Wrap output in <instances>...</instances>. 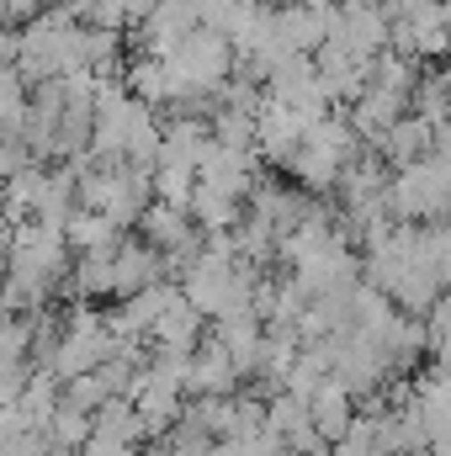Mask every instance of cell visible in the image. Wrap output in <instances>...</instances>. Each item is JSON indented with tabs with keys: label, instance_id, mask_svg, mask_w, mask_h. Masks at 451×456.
I'll return each instance as SVG.
<instances>
[{
	"label": "cell",
	"instance_id": "6da1fadb",
	"mask_svg": "<svg viewBox=\"0 0 451 456\" xmlns=\"http://www.w3.org/2000/svg\"><path fill=\"white\" fill-rule=\"evenodd\" d=\"M239 361L228 355L224 345H202L192 361H186V393H197V398H228L234 387H239Z\"/></svg>",
	"mask_w": 451,
	"mask_h": 456
},
{
	"label": "cell",
	"instance_id": "7a4b0ae2",
	"mask_svg": "<svg viewBox=\"0 0 451 456\" xmlns=\"http://www.w3.org/2000/svg\"><path fill=\"white\" fill-rule=\"evenodd\" d=\"M308 409H314V425H319V436L324 441H345L350 430H356V409H350V387H340V382H324L314 398H308Z\"/></svg>",
	"mask_w": 451,
	"mask_h": 456
}]
</instances>
